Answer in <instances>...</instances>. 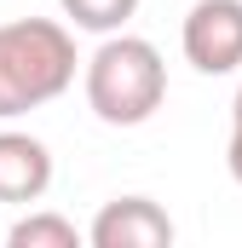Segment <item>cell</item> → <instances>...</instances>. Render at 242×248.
Wrapping results in <instances>:
<instances>
[{"label":"cell","mask_w":242,"mask_h":248,"mask_svg":"<svg viewBox=\"0 0 242 248\" xmlns=\"http://www.w3.org/2000/svg\"><path fill=\"white\" fill-rule=\"evenodd\" d=\"M75 35L58 17L0 23V122H17L75 87Z\"/></svg>","instance_id":"6da1fadb"},{"label":"cell","mask_w":242,"mask_h":248,"mask_svg":"<svg viewBox=\"0 0 242 248\" xmlns=\"http://www.w3.org/2000/svg\"><path fill=\"white\" fill-rule=\"evenodd\" d=\"M81 87H87V110L104 127H138V122H150L162 110V98H167V63H162V52L144 35L116 29L87 58Z\"/></svg>","instance_id":"7a4b0ae2"},{"label":"cell","mask_w":242,"mask_h":248,"mask_svg":"<svg viewBox=\"0 0 242 248\" xmlns=\"http://www.w3.org/2000/svg\"><path fill=\"white\" fill-rule=\"evenodd\" d=\"M0 243H6V231H0Z\"/></svg>","instance_id":"30bf717a"},{"label":"cell","mask_w":242,"mask_h":248,"mask_svg":"<svg viewBox=\"0 0 242 248\" xmlns=\"http://www.w3.org/2000/svg\"><path fill=\"white\" fill-rule=\"evenodd\" d=\"M87 243L92 248H167L173 243V219L150 196H116L87 225Z\"/></svg>","instance_id":"277c9868"},{"label":"cell","mask_w":242,"mask_h":248,"mask_svg":"<svg viewBox=\"0 0 242 248\" xmlns=\"http://www.w3.org/2000/svg\"><path fill=\"white\" fill-rule=\"evenodd\" d=\"M52 190V150L35 139V133H17V127H0V202L12 208H29Z\"/></svg>","instance_id":"5b68a950"},{"label":"cell","mask_w":242,"mask_h":248,"mask_svg":"<svg viewBox=\"0 0 242 248\" xmlns=\"http://www.w3.org/2000/svg\"><path fill=\"white\" fill-rule=\"evenodd\" d=\"M231 122H242V87H237V98H231Z\"/></svg>","instance_id":"9c48e42d"},{"label":"cell","mask_w":242,"mask_h":248,"mask_svg":"<svg viewBox=\"0 0 242 248\" xmlns=\"http://www.w3.org/2000/svg\"><path fill=\"white\" fill-rule=\"evenodd\" d=\"M58 6H63V23L87 29V35H116L138 12V0H58Z\"/></svg>","instance_id":"52a82bcc"},{"label":"cell","mask_w":242,"mask_h":248,"mask_svg":"<svg viewBox=\"0 0 242 248\" xmlns=\"http://www.w3.org/2000/svg\"><path fill=\"white\" fill-rule=\"evenodd\" d=\"M179 46L196 75H237L242 69V0H196L184 12Z\"/></svg>","instance_id":"3957f363"},{"label":"cell","mask_w":242,"mask_h":248,"mask_svg":"<svg viewBox=\"0 0 242 248\" xmlns=\"http://www.w3.org/2000/svg\"><path fill=\"white\" fill-rule=\"evenodd\" d=\"M225 168H231V179L242 185V122H231V144H225Z\"/></svg>","instance_id":"ba28073f"},{"label":"cell","mask_w":242,"mask_h":248,"mask_svg":"<svg viewBox=\"0 0 242 248\" xmlns=\"http://www.w3.org/2000/svg\"><path fill=\"white\" fill-rule=\"evenodd\" d=\"M6 243L12 248H81V231H75V219H63V214H23V219L6 231Z\"/></svg>","instance_id":"8992f818"}]
</instances>
